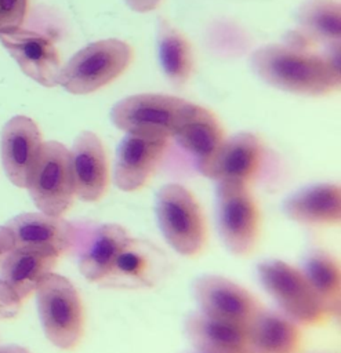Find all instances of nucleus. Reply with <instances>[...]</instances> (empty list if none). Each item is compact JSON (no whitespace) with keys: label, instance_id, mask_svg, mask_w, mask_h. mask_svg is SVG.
Here are the masks:
<instances>
[{"label":"nucleus","instance_id":"1","mask_svg":"<svg viewBox=\"0 0 341 353\" xmlns=\"http://www.w3.org/2000/svg\"><path fill=\"white\" fill-rule=\"evenodd\" d=\"M254 74L268 85L305 97H320L335 90L320 52L300 44H268L250 55Z\"/></svg>","mask_w":341,"mask_h":353},{"label":"nucleus","instance_id":"2","mask_svg":"<svg viewBox=\"0 0 341 353\" xmlns=\"http://www.w3.org/2000/svg\"><path fill=\"white\" fill-rule=\"evenodd\" d=\"M133 48L119 39L87 44L61 66L58 85L75 95L91 94L115 81L131 63Z\"/></svg>","mask_w":341,"mask_h":353},{"label":"nucleus","instance_id":"3","mask_svg":"<svg viewBox=\"0 0 341 353\" xmlns=\"http://www.w3.org/2000/svg\"><path fill=\"white\" fill-rule=\"evenodd\" d=\"M195 103L166 94H135L116 102L110 121L124 132L171 138Z\"/></svg>","mask_w":341,"mask_h":353},{"label":"nucleus","instance_id":"4","mask_svg":"<svg viewBox=\"0 0 341 353\" xmlns=\"http://www.w3.org/2000/svg\"><path fill=\"white\" fill-rule=\"evenodd\" d=\"M35 292L46 338L58 349H73L83 334L81 302L75 285L51 272L41 279Z\"/></svg>","mask_w":341,"mask_h":353},{"label":"nucleus","instance_id":"5","mask_svg":"<svg viewBox=\"0 0 341 353\" xmlns=\"http://www.w3.org/2000/svg\"><path fill=\"white\" fill-rule=\"evenodd\" d=\"M26 189L40 212L61 216L75 199L69 149L57 141L41 143Z\"/></svg>","mask_w":341,"mask_h":353},{"label":"nucleus","instance_id":"6","mask_svg":"<svg viewBox=\"0 0 341 353\" xmlns=\"http://www.w3.org/2000/svg\"><path fill=\"white\" fill-rule=\"evenodd\" d=\"M155 211L160 232L170 247L181 255H195L204 241V223L192 193L178 183L162 186Z\"/></svg>","mask_w":341,"mask_h":353},{"label":"nucleus","instance_id":"7","mask_svg":"<svg viewBox=\"0 0 341 353\" xmlns=\"http://www.w3.org/2000/svg\"><path fill=\"white\" fill-rule=\"evenodd\" d=\"M257 274L280 312L295 324H313L324 314L300 269L280 259H265L257 265Z\"/></svg>","mask_w":341,"mask_h":353},{"label":"nucleus","instance_id":"8","mask_svg":"<svg viewBox=\"0 0 341 353\" xmlns=\"http://www.w3.org/2000/svg\"><path fill=\"white\" fill-rule=\"evenodd\" d=\"M215 203L221 241L235 255L247 254L258 230L257 208L247 185L235 181L217 182Z\"/></svg>","mask_w":341,"mask_h":353},{"label":"nucleus","instance_id":"9","mask_svg":"<svg viewBox=\"0 0 341 353\" xmlns=\"http://www.w3.org/2000/svg\"><path fill=\"white\" fill-rule=\"evenodd\" d=\"M266 163V149L251 132H237L224 138L221 145L204 160L197 161V170L204 176L220 181L247 182L255 179Z\"/></svg>","mask_w":341,"mask_h":353},{"label":"nucleus","instance_id":"10","mask_svg":"<svg viewBox=\"0 0 341 353\" xmlns=\"http://www.w3.org/2000/svg\"><path fill=\"white\" fill-rule=\"evenodd\" d=\"M70 250L84 279L99 283L112 268L117 254L128 240L123 226L117 223L76 222Z\"/></svg>","mask_w":341,"mask_h":353},{"label":"nucleus","instance_id":"11","mask_svg":"<svg viewBox=\"0 0 341 353\" xmlns=\"http://www.w3.org/2000/svg\"><path fill=\"white\" fill-rule=\"evenodd\" d=\"M192 290L197 310L221 321L247 327L261 309L247 290L222 276L203 274L193 281Z\"/></svg>","mask_w":341,"mask_h":353},{"label":"nucleus","instance_id":"12","mask_svg":"<svg viewBox=\"0 0 341 353\" xmlns=\"http://www.w3.org/2000/svg\"><path fill=\"white\" fill-rule=\"evenodd\" d=\"M0 41L29 79L47 88L58 85L61 61L57 47L47 36L18 28L0 32Z\"/></svg>","mask_w":341,"mask_h":353},{"label":"nucleus","instance_id":"13","mask_svg":"<svg viewBox=\"0 0 341 353\" xmlns=\"http://www.w3.org/2000/svg\"><path fill=\"white\" fill-rule=\"evenodd\" d=\"M164 269L166 258L155 245L128 237L112 268L99 283L108 288H146L157 283Z\"/></svg>","mask_w":341,"mask_h":353},{"label":"nucleus","instance_id":"14","mask_svg":"<svg viewBox=\"0 0 341 353\" xmlns=\"http://www.w3.org/2000/svg\"><path fill=\"white\" fill-rule=\"evenodd\" d=\"M168 138L126 132L116 149L113 183L124 192L139 189L155 171Z\"/></svg>","mask_w":341,"mask_h":353},{"label":"nucleus","instance_id":"15","mask_svg":"<svg viewBox=\"0 0 341 353\" xmlns=\"http://www.w3.org/2000/svg\"><path fill=\"white\" fill-rule=\"evenodd\" d=\"M41 143L40 130L28 116H14L3 125L1 163L12 185L26 188Z\"/></svg>","mask_w":341,"mask_h":353},{"label":"nucleus","instance_id":"16","mask_svg":"<svg viewBox=\"0 0 341 353\" xmlns=\"http://www.w3.org/2000/svg\"><path fill=\"white\" fill-rule=\"evenodd\" d=\"M14 240V248H28L61 255L70 250L75 225L62 216L44 212H23L4 225Z\"/></svg>","mask_w":341,"mask_h":353},{"label":"nucleus","instance_id":"17","mask_svg":"<svg viewBox=\"0 0 341 353\" xmlns=\"http://www.w3.org/2000/svg\"><path fill=\"white\" fill-rule=\"evenodd\" d=\"M75 196L81 201H97L108 185V163L101 139L91 131H81L69 149Z\"/></svg>","mask_w":341,"mask_h":353},{"label":"nucleus","instance_id":"18","mask_svg":"<svg viewBox=\"0 0 341 353\" xmlns=\"http://www.w3.org/2000/svg\"><path fill=\"white\" fill-rule=\"evenodd\" d=\"M184 331L196 350L204 353H250L246 325L221 321L195 310L186 314Z\"/></svg>","mask_w":341,"mask_h":353},{"label":"nucleus","instance_id":"19","mask_svg":"<svg viewBox=\"0 0 341 353\" xmlns=\"http://www.w3.org/2000/svg\"><path fill=\"white\" fill-rule=\"evenodd\" d=\"M284 215L304 225L334 223L341 216V190L338 183H316L302 188L283 203Z\"/></svg>","mask_w":341,"mask_h":353},{"label":"nucleus","instance_id":"20","mask_svg":"<svg viewBox=\"0 0 341 353\" xmlns=\"http://www.w3.org/2000/svg\"><path fill=\"white\" fill-rule=\"evenodd\" d=\"M59 255L28 248H12L0 265V280L4 281L17 296L23 301L51 273Z\"/></svg>","mask_w":341,"mask_h":353},{"label":"nucleus","instance_id":"21","mask_svg":"<svg viewBox=\"0 0 341 353\" xmlns=\"http://www.w3.org/2000/svg\"><path fill=\"white\" fill-rule=\"evenodd\" d=\"M250 353H294L300 341L297 324L280 310L260 309L247 325Z\"/></svg>","mask_w":341,"mask_h":353},{"label":"nucleus","instance_id":"22","mask_svg":"<svg viewBox=\"0 0 341 353\" xmlns=\"http://www.w3.org/2000/svg\"><path fill=\"white\" fill-rule=\"evenodd\" d=\"M156 47L159 65L166 80L173 87L182 88L191 79L193 69V57L189 43L167 19L159 18Z\"/></svg>","mask_w":341,"mask_h":353},{"label":"nucleus","instance_id":"23","mask_svg":"<svg viewBox=\"0 0 341 353\" xmlns=\"http://www.w3.org/2000/svg\"><path fill=\"white\" fill-rule=\"evenodd\" d=\"M324 314L337 316L340 312L341 274L337 261L323 250H311L300 269Z\"/></svg>","mask_w":341,"mask_h":353},{"label":"nucleus","instance_id":"24","mask_svg":"<svg viewBox=\"0 0 341 353\" xmlns=\"http://www.w3.org/2000/svg\"><path fill=\"white\" fill-rule=\"evenodd\" d=\"M189 154L196 159V163L208 157L224 141V132L214 114L195 105L191 116L171 137Z\"/></svg>","mask_w":341,"mask_h":353},{"label":"nucleus","instance_id":"25","mask_svg":"<svg viewBox=\"0 0 341 353\" xmlns=\"http://www.w3.org/2000/svg\"><path fill=\"white\" fill-rule=\"evenodd\" d=\"M298 34L306 41L329 44L341 37V7L337 0H306L297 11Z\"/></svg>","mask_w":341,"mask_h":353},{"label":"nucleus","instance_id":"26","mask_svg":"<svg viewBox=\"0 0 341 353\" xmlns=\"http://www.w3.org/2000/svg\"><path fill=\"white\" fill-rule=\"evenodd\" d=\"M29 0H0V32L14 30L22 26Z\"/></svg>","mask_w":341,"mask_h":353},{"label":"nucleus","instance_id":"27","mask_svg":"<svg viewBox=\"0 0 341 353\" xmlns=\"http://www.w3.org/2000/svg\"><path fill=\"white\" fill-rule=\"evenodd\" d=\"M340 54H341L340 41H333V43L324 44L323 51L320 52L335 90L340 88V83H341V62H340L341 57H340Z\"/></svg>","mask_w":341,"mask_h":353},{"label":"nucleus","instance_id":"28","mask_svg":"<svg viewBox=\"0 0 341 353\" xmlns=\"http://www.w3.org/2000/svg\"><path fill=\"white\" fill-rule=\"evenodd\" d=\"M21 302L17 294L0 280V320L14 319L21 309Z\"/></svg>","mask_w":341,"mask_h":353},{"label":"nucleus","instance_id":"29","mask_svg":"<svg viewBox=\"0 0 341 353\" xmlns=\"http://www.w3.org/2000/svg\"><path fill=\"white\" fill-rule=\"evenodd\" d=\"M14 240L10 230L6 226H0V265L6 259V256L12 251Z\"/></svg>","mask_w":341,"mask_h":353},{"label":"nucleus","instance_id":"30","mask_svg":"<svg viewBox=\"0 0 341 353\" xmlns=\"http://www.w3.org/2000/svg\"><path fill=\"white\" fill-rule=\"evenodd\" d=\"M127 7L135 12L144 14V12H150L153 11L162 0H123Z\"/></svg>","mask_w":341,"mask_h":353},{"label":"nucleus","instance_id":"31","mask_svg":"<svg viewBox=\"0 0 341 353\" xmlns=\"http://www.w3.org/2000/svg\"><path fill=\"white\" fill-rule=\"evenodd\" d=\"M0 353H30L26 347L19 345H4L0 346Z\"/></svg>","mask_w":341,"mask_h":353},{"label":"nucleus","instance_id":"32","mask_svg":"<svg viewBox=\"0 0 341 353\" xmlns=\"http://www.w3.org/2000/svg\"><path fill=\"white\" fill-rule=\"evenodd\" d=\"M186 353H204V352H200V350H196V349H195L193 352H186Z\"/></svg>","mask_w":341,"mask_h":353}]
</instances>
